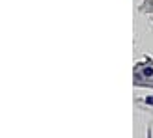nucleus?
<instances>
[{
    "label": "nucleus",
    "mask_w": 153,
    "mask_h": 138,
    "mask_svg": "<svg viewBox=\"0 0 153 138\" xmlns=\"http://www.w3.org/2000/svg\"><path fill=\"white\" fill-rule=\"evenodd\" d=\"M142 75L146 76V79H151V76H153V67L151 65H146V67L142 69Z\"/></svg>",
    "instance_id": "1"
},
{
    "label": "nucleus",
    "mask_w": 153,
    "mask_h": 138,
    "mask_svg": "<svg viewBox=\"0 0 153 138\" xmlns=\"http://www.w3.org/2000/svg\"><path fill=\"white\" fill-rule=\"evenodd\" d=\"M148 103H149V105H153V97H151V99H148Z\"/></svg>",
    "instance_id": "2"
}]
</instances>
